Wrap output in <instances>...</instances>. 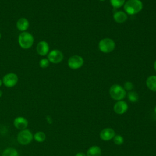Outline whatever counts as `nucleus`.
<instances>
[{
	"instance_id": "1",
	"label": "nucleus",
	"mask_w": 156,
	"mask_h": 156,
	"mask_svg": "<svg viewBox=\"0 0 156 156\" xmlns=\"http://www.w3.org/2000/svg\"><path fill=\"white\" fill-rule=\"evenodd\" d=\"M143 9V3L140 0H128L124 4L125 12L129 15L139 13Z\"/></svg>"
},
{
	"instance_id": "2",
	"label": "nucleus",
	"mask_w": 156,
	"mask_h": 156,
	"mask_svg": "<svg viewBox=\"0 0 156 156\" xmlns=\"http://www.w3.org/2000/svg\"><path fill=\"white\" fill-rule=\"evenodd\" d=\"M18 43L20 46L24 49L30 48L34 42L33 35L28 32H22L18 36Z\"/></svg>"
},
{
	"instance_id": "3",
	"label": "nucleus",
	"mask_w": 156,
	"mask_h": 156,
	"mask_svg": "<svg viewBox=\"0 0 156 156\" xmlns=\"http://www.w3.org/2000/svg\"><path fill=\"white\" fill-rule=\"evenodd\" d=\"M109 93L112 99L118 101L122 100L126 96V92L124 88L118 84H114L111 86L109 90Z\"/></svg>"
},
{
	"instance_id": "4",
	"label": "nucleus",
	"mask_w": 156,
	"mask_h": 156,
	"mask_svg": "<svg viewBox=\"0 0 156 156\" xmlns=\"http://www.w3.org/2000/svg\"><path fill=\"white\" fill-rule=\"evenodd\" d=\"M115 41L109 38H105L102 39L98 44L99 50L104 53H110L112 52L115 48Z\"/></svg>"
},
{
	"instance_id": "5",
	"label": "nucleus",
	"mask_w": 156,
	"mask_h": 156,
	"mask_svg": "<svg viewBox=\"0 0 156 156\" xmlns=\"http://www.w3.org/2000/svg\"><path fill=\"white\" fill-rule=\"evenodd\" d=\"M34 139V135L29 129L20 130L17 135V141L21 145L29 144Z\"/></svg>"
},
{
	"instance_id": "6",
	"label": "nucleus",
	"mask_w": 156,
	"mask_h": 156,
	"mask_svg": "<svg viewBox=\"0 0 156 156\" xmlns=\"http://www.w3.org/2000/svg\"><path fill=\"white\" fill-rule=\"evenodd\" d=\"M83 58L78 55H74L70 57L68 60V65L72 69H77L83 65Z\"/></svg>"
},
{
	"instance_id": "7",
	"label": "nucleus",
	"mask_w": 156,
	"mask_h": 156,
	"mask_svg": "<svg viewBox=\"0 0 156 156\" xmlns=\"http://www.w3.org/2000/svg\"><path fill=\"white\" fill-rule=\"evenodd\" d=\"M2 83L8 88H12L15 86L18 81V76L13 73H10L5 74L2 78Z\"/></svg>"
},
{
	"instance_id": "8",
	"label": "nucleus",
	"mask_w": 156,
	"mask_h": 156,
	"mask_svg": "<svg viewBox=\"0 0 156 156\" xmlns=\"http://www.w3.org/2000/svg\"><path fill=\"white\" fill-rule=\"evenodd\" d=\"M47 58L51 63L55 64L59 63L63 59V54L58 49H53L48 53Z\"/></svg>"
},
{
	"instance_id": "9",
	"label": "nucleus",
	"mask_w": 156,
	"mask_h": 156,
	"mask_svg": "<svg viewBox=\"0 0 156 156\" xmlns=\"http://www.w3.org/2000/svg\"><path fill=\"white\" fill-rule=\"evenodd\" d=\"M28 121L23 116L16 117L13 120V126L18 130H22L26 129L28 126Z\"/></svg>"
},
{
	"instance_id": "10",
	"label": "nucleus",
	"mask_w": 156,
	"mask_h": 156,
	"mask_svg": "<svg viewBox=\"0 0 156 156\" xmlns=\"http://www.w3.org/2000/svg\"><path fill=\"white\" fill-rule=\"evenodd\" d=\"M38 54L41 56H44L48 54L49 51V44L46 41H40L38 43L36 48Z\"/></svg>"
},
{
	"instance_id": "11",
	"label": "nucleus",
	"mask_w": 156,
	"mask_h": 156,
	"mask_svg": "<svg viewBox=\"0 0 156 156\" xmlns=\"http://www.w3.org/2000/svg\"><path fill=\"white\" fill-rule=\"evenodd\" d=\"M128 109L127 104L123 101H118L115 103L113 107V110L115 112L119 115H122L126 112Z\"/></svg>"
},
{
	"instance_id": "12",
	"label": "nucleus",
	"mask_w": 156,
	"mask_h": 156,
	"mask_svg": "<svg viewBox=\"0 0 156 156\" xmlns=\"http://www.w3.org/2000/svg\"><path fill=\"white\" fill-rule=\"evenodd\" d=\"M100 138L104 141H108L115 136V132L111 128H105L101 130L99 134Z\"/></svg>"
},
{
	"instance_id": "13",
	"label": "nucleus",
	"mask_w": 156,
	"mask_h": 156,
	"mask_svg": "<svg viewBox=\"0 0 156 156\" xmlns=\"http://www.w3.org/2000/svg\"><path fill=\"white\" fill-rule=\"evenodd\" d=\"M29 27V22L28 20L26 18H21L18 20L16 22V27L18 30L22 32H25L28 29Z\"/></svg>"
},
{
	"instance_id": "14",
	"label": "nucleus",
	"mask_w": 156,
	"mask_h": 156,
	"mask_svg": "<svg viewBox=\"0 0 156 156\" xmlns=\"http://www.w3.org/2000/svg\"><path fill=\"white\" fill-rule=\"evenodd\" d=\"M113 16L114 20L118 23H123L127 20V13L122 11L116 12Z\"/></svg>"
},
{
	"instance_id": "15",
	"label": "nucleus",
	"mask_w": 156,
	"mask_h": 156,
	"mask_svg": "<svg viewBox=\"0 0 156 156\" xmlns=\"http://www.w3.org/2000/svg\"><path fill=\"white\" fill-rule=\"evenodd\" d=\"M146 83L150 90L156 92V76H149L146 79Z\"/></svg>"
},
{
	"instance_id": "16",
	"label": "nucleus",
	"mask_w": 156,
	"mask_h": 156,
	"mask_svg": "<svg viewBox=\"0 0 156 156\" xmlns=\"http://www.w3.org/2000/svg\"><path fill=\"white\" fill-rule=\"evenodd\" d=\"M101 149L97 146H93L90 147L87 152V156H101Z\"/></svg>"
},
{
	"instance_id": "17",
	"label": "nucleus",
	"mask_w": 156,
	"mask_h": 156,
	"mask_svg": "<svg viewBox=\"0 0 156 156\" xmlns=\"http://www.w3.org/2000/svg\"><path fill=\"white\" fill-rule=\"evenodd\" d=\"M2 156H19L18 152L13 147H7L2 153Z\"/></svg>"
},
{
	"instance_id": "18",
	"label": "nucleus",
	"mask_w": 156,
	"mask_h": 156,
	"mask_svg": "<svg viewBox=\"0 0 156 156\" xmlns=\"http://www.w3.org/2000/svg\"><path fill=\"white\" fill-rule=\"evenodd\" d=\"M46 134L42 131L37 132L34 135V139L38 143H42L46 140Z\"/></svg>"
},
{
	"instance_id": "19",
	"label": "nucleus",
	"mask_w": 156,
	"mask_h": 156,
	"mask_svg": "<svg viewBox=\"0 0 156 156\" xmlns=\"http://www.w3.org/2000/svg\"><path fill=\"white\" fill-rule=\"evenodd\" d=\"M127 98L129 101L132 102H136L138 100V95L135 91H129L127 93Z\"/></svg>"
},
{
	"instance_id": "20",
	"label": "nucleus",
	"mask_w": 156,
	"mask_h": 156,
	"mask_svg": "<svg viewBox=\"0 0 156 156\" xmlns=\"http://www.w3.org/2000/svg\"><path fill=\"white\" fill-rule=\"evenodd\" d=\"M110 4L114 8H119L124 5L125 0H110Z\"/></svg>"
},
{
	"instance_id": "21",
	"label": "nucleus",
	"mask_w": 156,
	"mask_h": 156,
	"mask_svg": "<svg viewBox=\"0 0 156 156\" xmlns=\"http://www.w3.org/2000/svg\"><path fill=\"white\" fill-rule=\"evenodd\" d=\"M49 61L46 58H43L40 60L39 62V65L41 68H48L49 65Z\"/></svg>"
},
{
	"instance_id": "22",
	"label": "nucleus",
	"mask_w": 156,
	"mask_h": 156,
	"mask_svg": "<svg viewBox=\"0 0 156 156\" xmlns=\"http://www.w3.org/2000/svg\"><path fill=\"white\" fill-rule=\"evenodd\" d=\"M113 141H114L115 144H116L117 145H121L124 142V138H122V136L117 135L113 137Z\"/></svg>"
},
{
	"instance_id": "23",
	"label": "nucleus",
	"mask_w": 156,
	"mask_h": 156,
	"mask_svg": "<svg viewBox=\"0 0 156 156\" xmlns=\"http://www.w3.org/2000/svg\"><path fill=\"white\" fill-rule=\"evenodd\" d=\"M124 90H128V91H130L133 89V83L131 82H129V81H127L126 82H125L124 85Z\"/></svg>"
},
{
	"instance_id": "24",
	"label": "nucleus",
	"mask_w": 156,
	"mask_h": 156,
	"mask_svg": "<svg viewBox=\"0 0 156 156\" xmlns=\"http://www.w3.org/2000/svg\"><path fill=\"white\" fill-rule=\"evenodd\" d=\"M76 156H86V155H85V154L84 153H83V152H79V153H77V154L76 155Z\"/></svg>"
},
{
	"instance_id": "25",
	"label": "nucleus",
	"mask_w": 156,
	"mask_h": 156,
	"mask_svg": "<svg viewBox=\"0 0 156 156\" xmlns=\"http://www.w3.org/2000/svg\"><path fill=\"white\" fill-rule=\"evenodd\" d=\"M154 69H155V71H156V60L155 61V62H154Z\"/></svg>"
},
{
	"instance_id": "26",
	"label": "nucleus",
	"mask_w": 156,
	"mask_h": 156,
	"mask_svg": "<svg viewBox=\"0 0 156 156\" xmlns=\"http://www.w3.org/2000/svg\"><path fill=\"white\" fill-rule=\"evenodd\" d=\"M2 80L0 79V87H1V86L2 85Z\"/></svg>"
},
{
	"instance_id": "27",
	"label": "nucleus",
	"mask_w": 156,
	"mask_h": 156,
	"mask_svg": "<svg viewBox=\"0 0 156 156\" xmlns=\"http://www.w3.org/2000/svg\"><path fill=\"white\" fill-rule=\"evenodd\" d=\"M2 92L1 90H0V98L2 96Z\"/></svg>"
},
{
	"instance_id": "28",
	"label": "nucleus",
	"mask_w": 156,
	"mask_h": 156,
	"mask_svg": "<svg viewBox=\"0 0 156 156\" xmlns=\"http://www.w3.org/2000/svg\"><path fill=\"white\" fill-rule=\"evenodd\" d=\"M154 111H155V113H156V107H155V108H154Z\"/></svg>"
},
{
	"instance_id": "29",
	"label": "nucleus",
	"mask_w": 156,
	"mask_h": 156,
	"mask_svg": "<svg viewBox=\"0 0 156 156\" xmlns=\"http://www.w3.org/2000/svg\"><path fill=\"white\" fill-rule=\"evenodd\" d=\"M1 33H0V40H1Z\"/></svg>"
},
{
	"instance_id": "30",
	"label": "nucleus",
	"mask_w": 156,
	"mask_h": 156,
	"mask_svg": "<svg viewBox=\"0 0 156 156\" xmlns=\"http://www.w3.org/2000/svg\"><path fill=\"white\" fill-rule=\"evenodd\" d=\"M99 1H105V0H99Z\"/></svg>"
}]
</instances>
